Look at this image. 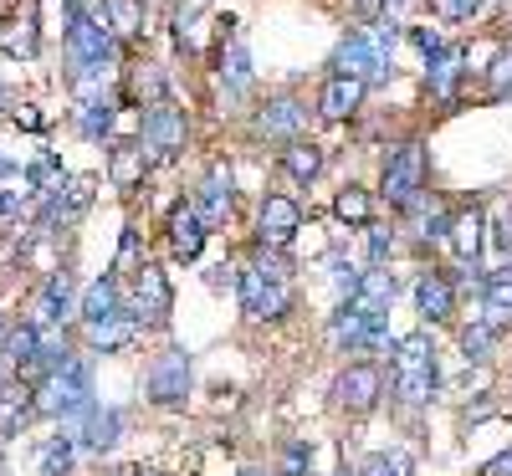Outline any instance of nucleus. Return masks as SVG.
Returning a JSON list of instances; mask_svg holds the SVG:
<instances>
[{"mask_svg":"<svg viewBox=\"0 0 512 476\" xmlns=\"http://www.w3.org/2000/svg\"><path fill=\"white\" fill-rule=\"evenodd\" d=\"M395 369H436V343L431 333H405L400 343H390Z\"/></svg>","mask_w":512,"mask_h":476,"instance_id":"31","label":"nucleus"},{"mask_svg":"<svg viewBox=\"0 0 512 476\" xmlns=\"http://www.w3.org/2000/svg\"><path fill=\"white\" fill-rule=\"evenodd\" d=\"M384 395V374L379 364H349L344 374L333 379V405L349 410V415H369Z\"/></svg>","mask_w":512,"mask_h":476,"instance_id":"14","label":"nucleus"},{"mask_svg":"<svg viewBox=\"0 0 512 476\" xmlns=\"http://www.w3.org/2000/svg\"><path fill=\"white\" fill-rule=\"evenodd\" d=\"M139 267H144V241H139L134 226H128L123 241H118V262H113V272H128V277H134Z\"/></svg>","mask_w":512,"mask_h":476,"instance_id":"41","label":"nucleus"},{"mask_svg":"<svg viewBox=\"0 0 512 476\" xmlns=\"http://www.w3.org/2000/svg\"><path fill=\"white\" fill-rule=\"evenodd\" d=\"M82 328H98L113 318H128V302H123V277H98L88 292H82Z\"/></svg>","mask_w":512,"mask_h":476,"instance_id":"19","label":"nucleus"},{"mask_svg":"<svg viewBox=\"0 0 512 476\" xmlns=\"http://www.w3.org/2000/svg\"><path fill=\"white\" fill-rule=\"evenodd\" d=\"M308 461H313V446H292L287 451V471H303Z\"/></svg>","mask_w":512,"mask_h":476,"instance_id":"45","label":"nucleus"},{"mask_svg":"<svg viewBox=\"0 0 512 476\" xmlns=\"http://www.w3.org/2000/svg\"><path fill=\"white\" fill-rule=\"evenodd\" d=\"M72 451H77V436H52L47 446H41V476H67Z\"/></svg>","mask_w":512,"mask_h":476,"instance_id":"37","label":"nucleus"},{"mask_svg":"<svg viewBox=\"0 0 512 476\" xmlns=\"http://www.w3.org/2000/svg\"><path fill=\"white\" fill-rule=\"evenodd\" d=\"M200 21H205V0H180V6L169 11V31H175V47L180 52H195L200 47V41H195Z\"/></svg>","mask_w":512,"mask_h":476,"instance_id":"32","label":"nucleus"},{"mask_svg":"<svg viewBox=\"0 0 512 476\" xmlns=\"http://www.w3.org/2000/svg\"><path fill=\"white\" fill-rule=\"evenodd\" d=\"M72 430V436H77V446L82 451H93V456H103V451H113L123 436H118V430H123V415L118 410H103V405H93L88 415H82L77 425H67Z\"/></svg>","mask_w":512,"mask_h":476,"instance_id":"21","label":"nucleus"},{"mask_svg":"<svg viewBox=\"0 0 512 476\" xmlns=\"http://www.w3.org/2000/svg\"><path fill=\"white\" fill-rule=\"evenodd\" d=\"M482 241H487V215L482 210H456V226H451V256L461 272H477L482 262Z\"/></svg>","mask_w":512,"mask_h":476,"instance_id":"20","label":"nucleus"},{"mask_svg":"<svg viewBox=\"0 0 512 476\" xmlns=\"http://www.w3.org/2000/svg\"><path fill=\"white\" fill-rule=\"evenodd\" d=\"M11 389H16V359H11V354H0V400H6Z\"/></svg>","mask_w":512,"mask_h":476,"instance_id":"43","label":"nucleus"},{"mask_svg":"<svg viewBox=\"0 0 512 476\" xmlns=\"http://www.w3.org/2000/svg\"><path fill=\"white\" fill-rule=\"evenodd\" d=\"M205 282L216 287V292H221V287H236V267H226V262H221V267H210V272H205Z\"/></svg>","mask_w":512,"mask_h":476,"instance_id":"44","label":"nucleus"},{"mask_svg":"<svg viewBox=\"0 0 512 476\" xmlns=\"http://www.w3.org/2000/svg\"><path fill=\"white\" fill-rule=\"evenodd\" d=\"M205 6H210V0H205Z\"/></svg>","mask_w":512,"mask_h":476,"instance_id":"51","label":"nucleus"},{"mask_svg":"<svg viewBox=\"0 0 512 476\" xmlns=\"http://www.w3.org/2000/svg\"><path fill=\"white\" fill-rule=\"evenodd\" d=\"M185 139H190V113H185L175 98H164V103H149V108H139L134 144L144 149L149 169L175 164V159L185 154Z\"/></svg>","mask_w":512,"mask_h":476,"instance_id":"2","label":"nucleus"},{"mask_svg":"<svg viewBox=\"0 0 512 476\" xmlns=\"http://www.w3.org/2000/svg\"><path fill=\"white\" fill-rule=\"evenodd\" d=\"M190 200L200 210V221L210 231H221L231 215H236V175H231V164H210L205 175H200V185L190 190Z\"/></svg>","mask_w":512,"mask_h":476,"instance_id":"10","label":"nucleus"},{"mask_svg":"<svg viewBox=\"0 0 512 476\" xmlns=\"http://www.w3.org/2000/svg\"><path fill=\"white\" fill-rule=\"evenodd\" d=\"M328 72H338V77H359V82H369V93H374V88H384V82L395 77V57H384L374 41H369L364 26H349L344 36H338L333 57H328Z\"/></svg>","mask_w":512,"mask_h":476,"instance_id":"5","label":"nucleus"},{"mask_svg":"<svg viewBox=\"0 0 512 476\" xmlns=\"http://www.w3.org/2000/svg\"><path fill=\"white\" fill-rule=\"evenodd\" d=\"M134 338H139V323H134V318H113V323L88 328V349H93V354H118V349H128Z\"/></svg>","mask_w":512,"mask_h":476,"instance_id":"30","label":"nucleus"},{"mask_svg":"<svg viewBox=\"0 0 512 476\" xmlns=\"http://www.w3.org/2000/svg\"><path fill=\"white\" fill-rule=\"evenodd\" d=\"M98 400H93V379H88V359H72L62 369H52L47 379L36 384V410L52 415L62 425H77Z\"/></svg>","mask_w":512,"mask_h":476,"instance_id":"3","label":"nucleus"},{"mask_svg":"<svg viewBox=\"0 0 512 476\" xmlns=\"http://www.w3.org/2000/svg\"><path fill=\"white\" fill-rule=\"evenodd\" d=\"M210 67H216V88L226 103H241L256 88V67H251V47L236 31V21H216V47H210Z\"/></svg>","mask_w":512,"mask_h":476,"instance_id":"4","label":"nucleus"},{"mask_svg":"<svg viewBox=\"0 0 512 476\" xmlns=\"http://www.w3.org/2000/svg\"><path fill=\"white\" fill-rule=\"evenodd\" d=\"M405 215H415V246H420V251H441V246H451L456 210H451V205H441V200H431V190H425Z\"/></svg>","mask_w":512,"mask_h":476,"instance_id":"16","label":"nucleus"},{"mask_svg":"<svg viewBox=\"0 0 512 476\" xmlns=\"http://www.w3.org/2000/svg\"><path fill=\"white\" fill-rule=\"evenodd\" d=\"M277 169H282L292 185L308 190V185L323 175V169H328V149H323L318 139H292V144L277 149Z\"/></svg>","mask_w":512,"mask_h":476,"instance_id":"18","label":"nucleus"},{"mask_svg":"<svg viewBox=\"0 0 512 476\" xmlns=\"http://www.w3.org/2000/svg\"><path fill=\"white\" fill-rule=\"evenodd\" d=\"M123 88H108V93H93V98H82L72 108V123H77V134L88 139V144H113V128H118V108H123Z\"/></svg>","mask_w":512,"mask_h":476,"instance_id":"15","label":"nucleus"},{"mask_svg":"<svg viewBox=\"0 0 512 476\" xmlns=\"http://www.w3.org/2000/svg\"><path fill=\"white\" fill-rule=\"evenodd\" d=\"M6 175H11V159H6V154H0V180H6Z\"/></svg>","mask_w":512,"mask_h":476,"instance_id":"47","label":"nucleus"},{"mask_svg":"<svg viewBox=\"0 0 512 476\" xmlns=\"http://www.w3.org/2000/svg\"><path fill=\"white\" fill-rule=\"evenodd\" d=\"M482 297H487V318L497 328H507L512 323V262H502L497 272L482 277Z\"/></svg>","mask_w":512,"mask_h":476,"instance_id":"26","label":"nucleus"},{"mask_svg":"<svg viewBox=\"0 0 512 476\" xmlns=\"http://www.w3.org/2000/svg\"><path fill=\"white\" fill-rule=\"evenodd\" d=\"M103 21L123 47H134V41L149 31V6L144 0H103Z\"/></svg>","mask_w":512,"mask_h":476,"instance_id":"23","label":"nucleus"},{"mask_svg":"<svg viewBox=\"0 0 512 476\" xmlns=\"http://www.w3.org/2000/svg\"><path fill=\"white\" fill-rule=\"evenodd\" d=\"M144 175H149V159H144V149L134 139H128V144H108V180L118 190H134Z\"/></svg>","mask_w":512,"mask_h":476,"instance_id":"24","label":"nucleus"},{"mask_svg":"<svg viewBox=\"0 0 512 476\" xmlns=\"http://www.w3.org/2000/svg\"><path fill=\"white\" fill-rule=\"evenodd\" d=\"M487 241H492V251L502 256V262H512V205H497L487 215Z\"/></svg>","mask_w":512,"mask_h":476,"instance_id":"39","label":"nucleus"},{"mask_svg":"<svg viewBox=\"0 0 512 476\" xmlns=\"http://www.w3.org/2000/svg\"><path fill=\"white\" fill-rule=\"evenodd\" d=\"M0 333H6V323H0Z\"/></svg>","mask_w":512,"mask_h":476,"instance_id":"50","label":"nucleus"},{"mask_svg":"<svg viewBox=\"0 0 512 476\" xmlns=\"http://www.w3.org/2000/svg\"><path fill=\"white\" fill-rule=\"evenodd\" d=\"M349 11H354V26H369L384 16V0H349Z\"/></svg>","mask_w":512,"mask_h":476,"instance_id":"42","label":"nucleus"},{"mask_svg":"<svg viewBox=\"0 0 512 476\" xmlns=\"http://www.w3.org/2000/svg\"><path fill=\"white\" fill-rule=\"evenodd\" d=\"M482 77H487V98L492 103H507L512 98V47H497L492 62L482 67Z\"/></svg>","mask_w":512,"mask_h":476,"instance_id":"33","label":"nucleus"},{"mask_svg":"<svg viewBox=\"0 0 512 476\" xmlns=\"http://www.w3.org/2000/svg\"><path fill=\"white\" fill-rule=\"evenodd\" d=\"M482 6L487 0H431V16H436V26H472L482 16Z\"/></svg>","mask_w":512,"mask_h":476,"instance_id":"35","label":"nucleus"},{"mask_svg":"<svg viewBox=\"0 0 512 476\" xmlns=\"http://www.w3.org/2000/svg\"><path fill=\"white\" fill-rule=\"evenodd\" d=\"M410 6H420V0H384V16H400V21H405Z\"/></svg>","mask_w":512,"mask_h":476,"instance_id":"46","label":"nucleus"},{"mask_svg":"<svg viewBox=\"0 0 512 476\" xmlns=\"http://www.w3.org/2000/svg\"><path fill=\"white\" fill-rule=\"evenodd\" d=\"M67 313H72V272L57 267L47 282H41L36 302H31V323H36V328H57Z\"/></svg>","mask_w":512,"mask_h":476,"instance_id":"22","label":"nucleus"},{"mask_svg":"<svg viewBox=\"0 0 512 476\" xmlns=\"http://www.w3.org/2000/svg\"><path fill=\"white\" fill-rule=\"evenodd\" d=\"M297 231H303V205H297L292 195H282V190L262 195V205H256V246L287 251L297 241Z\"/></svg>","mask_w":512,"mask_h":476,"instance_id":"9","label":"nucleus"},{"mask_svg":"<svg viewBox=\"0 0 512 476\" xmlns=\"http://www.w3.org/2000/svg\"><path fill=\"white\" fill-rule=\"evenodd\" d=\"M425 180H431V154H425V144L420 139H400L379 164V200L390 205L395 215H405L425 195Z\"/></svg>","mask_w":512,"mask_h":476,"instance_id":"1","label":"nucleus"},{"mask_svg":"<svg viewBox=\"0 0 512 476\" xmlns=\"http://www.w3.org/2000/svg\"><path fill=\"white\" fill-rule=\"evenodd\" d=\"M164 241H169V256H175V262H200V251H205V241H210V226L200 221V210H195L190 195H180L175 205H169V215H164Z\"/></svg>","mask_w":512,"mask_h":476,"instance_id":"11","label":"nucleus"},{"mask_svg":"<svg viewBox=\"0 0 512 476\" xmlns=\"http://www.w3.org/2000/svg\"><path fill=\"white\" fill-rule=\"evenodd\" d=\"M333 215H338V221H344V226H369L374 221V195L364 190V185H344V190H338L333 195Z\"/></svg>","mask_w":512,"mask_h":476,"instance_id":"28","label":"nucleus"},{"mask_svg":"<svg viewBox=\"0 0 512 476\" xmlns=\"http://www.w3.org/2000/svg\"><path fill=\"white\" fill-rule=\"evenodd\" d=\"M364 246H369V267H384L395 256V246H400V236H395V226H384V221H369L364 226Z\"/></svg>","mask_w":512,"mask_h":476,"instance_id":"36","label":"nucleus"},{"mask_svg":"<svg viewBox=\"0 0 512 476\" xmlns=\"http://www.w3.org/2000/svg\"><path fill=\"white\" fill-rule=\"evenodd\" d=\"M446 41H451V36H446L441 26H431V21H420V26H410V21H405V47H410L420 62H431V57L446 47Z\"/></svg>","mask_w":512,"mask_h":476,"instance_id":"34","label":"nucleus"},{"mask_svg":"<svg viewBox=\"0 0 512 476\" xmlns=\"http://www.w3.org/2000/svg\"><path fill=\"white\" fill-rule=\"evenodd\" d=\"M123 302H128V318H134L139 328H159V323H169V277L159 272V267H139L134 277L123 282Z\"/></svg>","mask_w":512,"mask_h":476,"instance_id":"8","label":"nucleus"},{"mask_svg":"<svg viewBox=\"0 0 512 476\" xmlns=\"http://www.w3.org/2000/svg\"><path fill=\"white\" fill-rule=\"evenodd\" d=\"M415 313L425 323H451L456 318V282L446 272H420L415 277Z\"/></svg>","mask_w":512,"mask_h":476,"instance_id":"17","label":"nucleus"},{"mask_svg":"<svg viewBox=\"0 0 512 476\" xmlns=\"http://www.w3.org/2000/svg\"><path fill=\"white\" fill-rule=\"evenodd\" d=\"M241 476H262V471H241Z\"/></svg>","mask_w":512,"mask_h":476,"instance_id":"48","label":"nucleus"},{"mask_svg":"<svg viewBox=\"0 0 512 476\" xmlns=\"http://www.w3.org/2000/svg\"><path fill=\"white\" fill-rule=\"evenodd\" d=\"M436 379H441L436 369H395V400L405 410H425L436 395Z\"/></svg>","mask_w":512,"mask_h":476,"instance_id":"25","label":"nucleus"},{"mask_svg":"<svg viewBox=\"0 0 512 476\" xmlns=\"http://www.w3.org/2000/svg\"><path fill=\"white\" fill-rule=\"evenodd\" d=\"M364 103H369V82L328 72L323 88H318V98H313V113H318L323 123H349V118H359Z\"/></svg>","mask_w":512,"mask_h":476,"instance_id":"13","label":"nucleus"},{"mask_svg":"<svg viewBox=\"0 0 512 476\" xmlns=\"http://www.w3.org/2000/svg\"><path fill=\"white\" fill-rule=\"evenodd\" d=\"M318 113L308 108V98L297 93H272L262 108L251 113V134L256 139H272V144H292V139H308V123Z\"/></svg>","mask_w":512,"mask_h":476,"instance_id":"6","label":"nucleus"},{"mask_svg":"<svg viewBox=\"0 0 512 476\" xmlns=\"http://www.w3.org/2000/svg\"><path fill=\"white\" fill-rule=\"evenodd\" d=\"M497 323L482 313V318H472L461 328V354H466V364H482V359H492V349H497Z\"/></svg>","mask_w":512,"mask_h":476,"instance_id":"29","label":"nucleus"},{"mask_svg":"<svg viewBox=\"0 0 512 476\" xmlns=\"http://www.w3.org/2000/svg\"><path fill=\"white\" fill-rule=\"evenodd\" d=\"M472 52L461 47V41H446V47L431 57V62H420V88H425V98L431 103H456L461 98V88H466V77H472Z\"/></svg>","mask_w":512,"mask_h":476,"instance_id":"7","label":"nucleus"},{"mask_svg":"<svg viewBox=\"0 0 512 476\" xmlns=\"http://www.w3.org/2000/svg\"><path fill=\"white\" fill-rule=\"evenodd\" d=\"M344 476H359V471H344Z\"/></svg>","mask_w":512,"mask_h":476,"instance_id":"49","label":"nucleus"},{"mask_svg":"<svg viewBox=\"0 0 512 476\" xmlns=\"http://www.w3.org/2000/svg\"><path fill=\"white\" fill-rule=\"evenodd\" d=\"M236 297H241L246 318H262V302H267V272H262V262H256V256L236 267Z\"/></svg>","mask_w":512,"mask_h":476,"instance_id":"27","label":"nucleus"},{"mask_svg":"<svg viewBox=\"0 0 512 476\" xmlns=\"http://www.w3.org/2000/svg\"><path fill=\"white\" fill-rule=\"evenodd\" d=\"M359 476H415V461H410L405 451H379V456L364 461Z\"/></svg>","mask_w":512,"mask_h":476,"instance_id":"40","label":"nucleus"},{"mask_svg":"<svg viewBox=\"0 0 512 476\" xmlns=\"http://www.w3.org/2000/svg\"><path fill=\"white\" fill-rule=\"evenodd\" d=\"M144 395L154 405H180L190 395V354L185 349H164L154 364H149V379H144Z\"/></svg>","mask_w":512,"mask_h":476,"instance_id":"12","label":"nucleus"},{"mask_svg":"<svg viewBox=\"0 0 512 476\" xmlns=\"http://www.w3.org/2000/svg\"><path fill=\"white\" fill-rule=\"evenodd\" d=\"M328 282H333L338 297H354L359 282H364V272H359V262H349L344 251H333V256H328Z\"/></svg>","mask_w":512,"mask_h":476,"instance_id":"38","label":"nucleus"}]
</instances>
